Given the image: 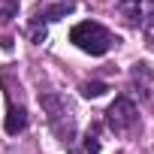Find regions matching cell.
I'll return each mask as SVG.
<instances>
[{
	"label": "cell",
	"instance_id": "6da1fadb",
	"mask_svg": "<svg viewBox=\"0 0 154 154\" xmlns=\"http://www.w3.org/2000/svg\"><path fill=\"white\" fill-rule=\"evenodd\" d=\"M39 106L45 112L48 127L60 139V145L75 151V109H72V100L57 94V91H45V94H39Z\"/></svg>",
	"mask_w": 154,
	"mask_h": 154
},
{
	"label": "cell",
	"instance_id": "7a4b0ae2",
	"mask_svg": "<svg viewBox=\"0 0 154 154\" xmlns=\"http://www.w3.org/2000/svg\"><path fill=\"white\" fill-rule=\"evenodd\" d=\"M69 42L75 45V48H82L85 54H94V57H103L115 42H118V36H112L103 24H97V21H79L72 30H69Z\"/></svg>",
	"mask_w": 154,
	"mask_h": 154
},
{
	"label": "cell",
	"instance_id": "3957f363",
	"mask_svg": "<svg viewBox=\"0 0 154 154\" xmlns=\"http://www.w3.org/2000/svg\"><path fill=\"white\" fill-rule=\"evenodd\" d=\"M106 127L118 136H133L139 130V109L130 97H115V103L106 109Z\"/></svg>",
	"mask_w": 154,
	"mask_h": 154
},
{
	"label": "cell",
	"instance_id": "277c9868",
	"mask_svg": "<svg viewBox=\"0 0 154 154\" xmlns=\"http://www.w3.org/2000/svg\"><path fill=\"white\" fill-rule=\"evenodd\" d=\"M3 127H6L9 136H18L27 127V112H24V106H15L9 91H6V121H3Z\"/></svg>",
	"mask_w": 154,
	"mask_h": 154
},
{
	"label": "cell",
	"instance_id": "5b68a950",
	"mask_svg": "<svg viewBox=\"0 0 154 154\" xmlns=\"http://www.w3.org/2000/svg\"><path fill=\"white\" fill-rule=\"evenodd\" d=\"M136 24L142 27L145 42L154 48V0H139V21Z\"/></svg>",
	"mask_w": 154,
	"mask_h": 154
},
{
	"label": "cell",
	"instance_id": "8992f818",
	"mask_svg": "<svg viewBox=\"0 0 154 154\" xmlns=\"http://www.w3.org/2000/svg\"><path fill=\"white\" fill-rule=\"evenodd\" d=\"M72 12V3H57V6H36L33 9V24H42V21H57V18H66Z\"/></svg>",
	"mask_w": 154,
	"mask_h": 154
},
{
	"label": "cell",
	"instance_id": "52a82bcc",
	"mask_svg": "<svg viewBox=\"0 0 154 154\" xmlns=\"http://www.w3.org/2000/svg\"><path fill=\"white\" fill-rule=\"evenodd\" d=\"M79 91H82V97H85V100H97V97H103V94H106V91H112V88H109L106 82H85Z\"/></svg>",
	"mask_w": 154,
	"mask_h": 154
},
{
	"label": "cell",
	"instance_id": "ba28073f",
	"mask_svg": "<svg viewBox=\"0 0 154 154\" xmlns=\"http://www.w3.org/2000/svg\"><path fill=\"white\" fill-rule=\"evenodd\" d=\"M18 6H21V0H0V24H9L18 15Z\"/></svg>",
	"mask_w": 154,
	"mask_h": 154
},
{
	"label": "cell",
	"instance_id": "9c48e42d",
	"mask_svg": "<svg viewBox=\"0 0 154 154\" xmlns=\"http://www.w3.org/2000/svg\"><path fill=\"white\" fill-rule=\"evenodd\" d=\"M85 154H100V139H97V127L88 133V139H85Z\"/></svg>",
	"mask_w": 154,
	"mask_h": 154
},
{
	"label": "cell",
	"instance_id": "30bf717a",
	"mask_svg": "<svg viewBox=\"0 0 154 154\" xmlns=\"http://www.w3.org/2000/svg\"><path fill=\"white\" fill-rule=\"evenodd\" d=\"M118 3H127V0H118Z\"/></svg>",
	"mask_w": 154,
	"mask_h": 154
}]
</instances>
